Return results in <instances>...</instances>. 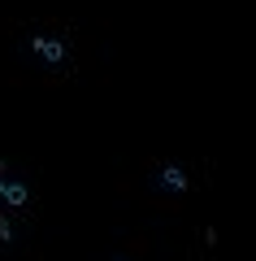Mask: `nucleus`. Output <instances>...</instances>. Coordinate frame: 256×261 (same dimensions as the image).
Masks as SVG:
<instances>
[{
  "label": "nucleus",
  "mask_w": 256,
  "mask_h": 261,
  "mask_svg": "<svg viewBox=\"0 0 256 261\" xmlns=\"http://www.w3.org/2000/svg\"><path fill=\"white\" fill-rule=\"evenodd\" d=\"M31 48H35V53L44 57L48 65H61V61H65V44H61V39H48V35H35V39H31Z\"/></svg>",
  "instance_id": "1"
},
{
  "label": "nucleus",
  "mask_w": 256,
  "mask_h": 261,
  "mask_svg": "<svg viewBox=\"0 0 256 261\" xmlns=\"http://www.w3.org/2000/svg\"><path fill=\"white\" fill-rule=\"evenodd\" d=\"M26 200H31L26 183H18V178H5V174H0V205H26Z\"/></svg>",
  "instance_id": "2"
},
{
  "label": "nucleus",
  "mask_w": 256,
  "mask_h": 261,
  "mask_svg": "<svg viewBox=\"0 0 256 261\" xmlns=\"http://www.w3.org/2000/svg\"><path fill=\"white\" fill-rule=\"evenodd\" d=\"M161 183L174 187V192H187V174H183L178 166H165V170H161Z\"/></svg>",
  "instance_id": "3"
},
{
  "label": "nucleus",
  "mask_w": 256,
  "mask_h": 261,
  "mask_svg": "<svg viewBox=\"0 0 256 261\" xmlns=\"http://www.w3.org/2000/svg\"><path fill=\"white\" fill-rule=\"evenodd\" d=\"M0 244H13V222L0 214Z\"/></svg>",
  "instance_id": "4"
},
{
  "label": "nucleus",
  "mask_w": 256,
  "mask_h": 261,
  "mask_svg": "<svg viewBox=\"0 0 256 261\" xmlns=\"http://www.w3.org/2000/svg\"><path fill=\"white\" fill-rule=\"evenodd\" d=\"M113 261H122V257H113Z\"/></svg>",
  "instance_id": "5"
}]
</instances>
